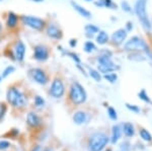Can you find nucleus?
<instances>
[{
    "label": "nucleus",
    "instance_id": "obj_1",
    "mask_svg": "<svg viewBox=\"0 0 152 151\" xmlns=\"http://www.w3.org/2000/svg\"><path fill=\"white\" fill-rule=\"evenodd\" d=\"M6 99L8 104H10L14 108H23L28 104V98L23 92L14 86L8 88L6 93Z\"/></svg>",
    "mask_w": 152,
    "mask_h": 151
},
{
    "label": "nucleus",
    "instance_id": "obj_2",
    "mask_svg": "<svg viewBox=\"0 0 152 151\" xmlns=\"http://www.w3.org/2000/svg\"><path fill=\"white\" fill-rule=\"evenodd\" d=\"M86 98H87V94L84 87L80 83H78V82L76 81L73 82L71 84L70 90H69V99L72 101V104L78 106V104L85 103Z\"/></svg>",
    "mask_w": 152,
    "mask_h": 151
},
{
    "label": "nucleus",
    "instance_id": "obj_3",
    "mask_svg": "<svg viewBox=\"0 0 152 151\" xmlns=\"http://www.w3.org/2000/svg\"><path fill=\"white\" fill-rule=\"evenodd\" d=\"M109 143V137L104 133H95L90 137L89 143V150L90 151H102Z\"/></svg>",
    "mask_w": 152,
    "mask_h": 151
},
{
    "label": "nucleus",
    "instance_id": "obj_4",
    "mask_svg": "<svg viewBox=\"0 0 152 151\" xmlns=\"http://www.w3.org/2000/svg\"><path fill=\"white\" fill-rule=\"evenodd\" d=\"M135 11H136L137 16H138L139 20L141 21L142 26H144V28L147 31L150 30V21H149L146 12V0H138L136 2V5H135Z\"/></svg>",
    "mask_w": 152,
    "mask_h": 151
},
{
    "label": "nucleus",
    "instance_id": "obj_5",
    "mask_svg": "<svg viewBox=\"0 0 152 151\" xmlns=\"http://www.w3.org/2000/svg\"><path fill=\"white\" fill-rule=\"evenodd\" d=\"M124 49L126 51H145L147 54L150 53L147 44L139 36H133L127 41L124 45Z\"/></svg>",
    "mask_w": 152,
    "mask_h": 151
},
{
    "label": "nucleus",
    "instance_id": "obj_6",
    "mask_svg": "<svg viewBox=\"0 0 152 151\" xmlns=\"http://www.w3.org/2000/svg\"><path fill=\"white\" fill-rule=\"evenodd\" d=\"M20 20L26 26H28L36 31H43L46 26V21L43 18H37L34 15H21Z\"/></svg>",
    "mask_w": 152,
    "mask_h": 151
},
{
    "label": "nucleus",
    "instance_id": "obj_7",
    "mask_svg": "<svg viewBox=\"0 0 152 151\" xmlns=\"http://www.w3.org/2000/svg\"><path fill=\"white\" fill-rule=\"evenodd\" d=\"M97 63H99V72L107 74V73H111L113 71L117 69V66L115 65V63L113 62V60L111 59V56L104 54V55H100L97 58Z\"/></svg>",
    "mask_w": 152,
    "mask_h": 151
},
{
    "label": "nucleus",
    "instance_id": "obj_8",
    "mask_svg": "<svg viewBox=\"0 0 152 151\" xmlns=\"http://www.w3.org/2000/svg\"><path fill=\"white\" fill-rule=\"evenodd\" d=\"M49 93L54 98H61L65 93V85L64 82L60 78H55L52 81V84L49 89Z\"/></svg>",
    "mask_w": 152,
    "mask_h": 151
},
{
    "label": "nucleus",
    "instance_id": "obj_9",
    "mask_svg": "<svg viewBox=\"0 0 152 151\" xmlns=\"http://www.w3.org/2000/svg\"><path fill=\"white\" fill-rule=\"evenodd\" d=\"M29 75L35 82L40 85H46L49 82V77L47 73L42 68H33L29 70Z\"/></svg>",
    "mask_w": 152,
    "mask_h": 151
},
{
    "label": "nucleus",
    "instance_id": "obj_10",
    "mask_svg": "<svg viewBox=\"0 0 152 151\" xmlns=\"http://www.w3.org/2000/svg\"><path fill=\"white\" fill-rule=\"evenodd\" d=\"M34 59L39 62H45L50 57V50L45 45H37L34 47Z\"/></svg>",
    "mask_w": 152,
    "mask_h": 151
},
{
    "label": "nucleus",
    "instance_id": "obj_11",
    "mask_svg": "<svg viewBox=\"0 0 152 151\" xmlns=\"http://www.w3.org/2000/svg\"><path fill=\"white\" fill-rule=\"evenodd\" d=\"M26 45L23 41L18 40L16 41L15 44H14L13 47V56L14 59H15L18 62H23L24 60V56H26Z\"/></svg>",
    "mask_w": 152,
    "mask_h": 151
},
{
    "label": "nucleus",
    "instance_id": "obj_12",
    "mask_svg": "<svg viewBox=\"0 0 152 151\" xmlns=\"http://www.w3.org/2000/svg\"><path fill=\"white\" fill-rule=\"evenodd\" d=\"M46 34L49 38L53 39V40H61L63 36L62 31L59 28L58 26L55 23H49L46 28Z\"/></svg>",
    "mask_w": 152,
    "mask_h": 151
},
{
    "label": "nucleus",
    "instance_id": "obj_13",
    "mask_svg": "<svg viewBox=\"0 0 152 151\" xmlns=\"http://www.w3.org/2000/svg\"><path fill=\"white\" fill-rule=\"evenodd\" d=\"M127 35H128V33H127L126 28H119V30L115 31V33L113 34V36H112L113 44H114V45H116V46L122 45V44L124 43V41L126 40Z\"/></svg>",
    "mask_w": 152,
    "mask_h": 151
},
{
    "label": "nucleus",
    "instance_id": "obj_14",
    "mask_svg": "<svg viewBox=\"0 0 152 151\" xmlns=\"http://www.w3.org/2000/svg\"><path fill=\"white\" fill-rule=\"evenodd\" d=\"M26 122H28L29 127L31 128H37L42 124L41 118L36 113H33V112L28 114V116H26Z\"/></svg>",
    "mask_w": 152,
    "mask_h": 151
},
{
    "label": "nucleus",
    "instance_id": "obj_15",
    "mask_svg": "<svg viewBox=\"0 0 152 151\" xmlns=\"http://www.w3.org/2000/svg\"><path fill=\"white\" fill-rule=\"evenodd\" d=\"M18 15L12 11H9L6 18V26L8 28H15L18 24Z\"/></svg>",
    "mask_w": 152,
    "mask_h": 151
},
{
    "label": "nucleus",
    "instance_id": "obj_16",
    "mask_svg": "<svg viewBox=\"0 0 152 151\" xmlns=\"http://www.w3.org/2000/svg\"><path fill=\"white\" fill-rule=\"evenodd\" d=\"M73 121L76 125H83L88 121L87 114L83 111H78L73 115Z\"/></svg>",
    "mask_w": 152,
    "mask_h": 151
},
{
    "label": "nucleus",
    "instance_id": "obj_17",
    "mask_svg": "<svg viewBox=\"0 0 152 151\" xmlns=\"http://www.w3.org/2000/svg\"><path fill=\"white\" fill-rule=\"evenodd\" d=\"M71 5H72V7L74 8V10H76L78 12V13L80 14L81 16H83V18H89L90 16H91V13H90L89 11L86 10V9L84 8V7H82L81 5H79L78 3H76V2L74 1H71Z\"/></svg>",
    "mask_w": 152,
    "mask_h": 151
},
{
    "label": "nucleus",
    "instance_id": "obj_18",
    "mask_svg": "<svg viewBox=\"0 0 152 151\" xmlns=\"http://www.w3.org/2000/svg\"><path fill=\"white\" fill-rule=\"evenodd\" d=\"M121 134H122V130L120 128V126H114L113 127V133H112V143L113 144H116V143L119 141V139L121 138Z\"/></svg>",
    "mask_w": 152,
    "mask_h": 151
},
{
    "label": "nucleus",
    "instance_id": "obj_19",
    "mask_svg": "<svg viewBox=\"0 0 152 151\" xmlns=\"http://www.w3.org/2000/svg\"><path fill=\"white\" fill-rule=\"evenodd\" d=\"M123 131H124V134L127 136V137H133L134 134H135L134 126L132 125L131 123H125L123 126Z\"/></svg>",
    "mask_w": 152,
    "mask_h": 151
},
{
    "label": "nucleus",
    "instance_id": "obj_20",
    "mask_svg": "<svg viewBox=\"0 0 152 151\" xmlns=\"http://www.w3.org/2000/svg\"><path fill=\"white\" fill-rule=\"evenodd\" d=\"M107 41H109V36H107V34L104 31H99V35L96 36V42L99 43V45H104V44L107 43Z\"/></svg>",
    "mask_w": 152,
    "mask_h": 151
},
{
    "label": "nucleus",
    "instance_id": "obj_21",
    "mask_svg": "<svg viewBox=\"0 0 152 151\" xmlns=\"http://www.w3.org/2000/svg\"><path fill=\"white\" fill-rule=\"evenodd\" d=\"M85 31H86L88 36H90V35L92 36L95 33H99V28H97L96 26H94V24H87V26H85Z\"/></svg>",
    "mask_w": 152,
    "mask_h": 151
},
{
    "label": "nucleus",
    "instance_id": "obj_22",
    "mask_svg": "<svg viewBox=\"0 0 152 151\" xmlns=\"http://www.w3.org/2000/svg\"><path fill=\"white\" fill-rule=\"evenodd\" d=\"M140 136L144 141H148V142H150V141L152 140L151 134L149 133L147 130H145V129H141L140 130Z\"/></svg>",
    "mask_w": 152,
    "mask_h": 151
},
{
    "label": "nucleus",
    "instance_id": "obj_23",
    "mask_svg": "<svg viewBox=\"0 0 152 151\" xmlns=\"http://www.w3.org/2000/svg\"><path fill=\"white\" fill-rule=\"evenodd\" d=\"M89 75L90 77H92L95 81H100L102 80V76H100V73L99 71L95 69H92V68H89Z\"/></svg>",
    "mask_w": 152,
    "mask_h": 151
},
{
    "label": "nucleus",
    "instance_id": "obj_24",
    "mask_svg": "<svg viewBox=\"0 0 152 151\" xmlns=\"http://www.w3.org/2000/svg\"><path fill=\"white\" fill-rule=\"evenodd\" d=\"M95 45L94 43L91 42V41H88V42H86L84 44V51L86 53H91L94 52V51H95Z\"/></svg>",
    "mask_w": 152,
    "mask_h": 151
},
{
    "label": "nucleus",
    "instance_id": "obj_25",
    "mask_svg": "<svg viewBox=\"0 0 152 151\" xmlns=\"http://www.w3.org/2000/svg\"><path fill=\"white\" fill-rule=\"evenodd\" d=\"M14 70H15V68L14 66H12V65H9V66H7L5 69L3 70V72H2V78H6L7 76H9V75L11 74V73L14 72Z\"/></svg>",
    "mask_w": 152,
    "mask_h": 151
},
{
    "label": "nucleus",
    "instance_id": "obj_26",
    "mask_svg": "<svg viewBox=\"0 0 152 151\" xmlns=\"http://www.w3.org/2000/svg\"><path fill=\"white\" fill-rule=\"evenodd\" d=\"M104 79H107V81H110L111 83H115L118 79V76L116 73H107V74L104 75Z\"/></svg>",
    "mask_w": 152,
    "mask_h": 151
},
{
    "label": "nucleus",
    "instance_id": "obj_27",
    "mask_svg": "<svg viewBox=\"0 0 152 151\" xmlns=\"http://www.w3.org/2000/svg\"><path fill=\"white\" fill-rule=\"evenodd\" d=\"M34 103H35L36 107H38V108H43V107L45 106V99L40 96H35Z\"/></svg>",
    "mask_w": 152,
    "mask_h": 151
},
{
    "label": "nucleus",
    "instance_id": "obj_28",
    "mask_svg": "<svg viewBox=\"0 0 152 151\" xmlns=\"http://www.w3.org/2000/svg\"><path fill=\"white\" fill-rule=\"evenodd\" d=\"M107 115H109V117L112 119L113 121H116L118 119L116 109H115L114 108H112V107H110V108L107 109Z\"/></svg>",
    "mask_w": 152,
    "mask_h": 151
},
{
    "label": "nucleus",
    "instance_id": "obj_29",
    "mask_svg": "<svg viewBox=\"0 0 152 151\" xmlns=\"http://www.w3.org/2000/svg\"><path fill=\"white\" fill-rule=\"evenodd\" d=\"M10 147V143L6 140H2L0 141V150H5L7 148Z\"/></svg>",
    "mask_w": 152,
    "mask_h": 151
},
{
    "label": "nucleus",
    "instance_id": "obj_30",
    "mask_svg": "<svg viewBox=\"0 0 152 151\" xmlns=\"http://www.w3.org/2000/svg\"><path fill=\"white\" fill-rule=\"evenodd\" d=\"M129 149H130V144L128 142H124L121 145V147H120L119 151H129Z\"/></svg>",
    "mask_w": 152,
    "mask_h": 151
},
{
    "label": "nucleus",
    "instance_id": "obj_31",
    "mask_svg": "<svg viewBox=\"0 0 152 151\" xmlns=\"http://www.w3.org/2000/svg\"><path fill=\"white\" fill-rule=\"evenodd\" d=\"M126 106H127V108H128L130 111H132V112H135V113H139V112H140L139 108H138V107H136V106H132V104H127Z\"/></svg>",
    "mask_w": 152,
    "mask_h": 151
},
{
    "label": "nucleus",
    "instance_id": "obj_32",
    "mask_svg": "<svg viewBox=\"0 0 152 151\" xmlns=\"http://www.w3.org/2000/svg\"><path fill=\"white\" fill-rule=\"evenodd\" d=\"M139 96H140L141 99H143V101H150V99H149V97L146 96V92L145 90H142L140 93H139Z\"/></svg>",
    "mask_w": 152,
    "mask_h": 151
},
{
    "label": "nucleus",
    "instance_id": "obj_33",
    "mask_svg": "<svg viewBox=\"0 0 152 151\" xmlns=\"http://www.w3.org/2000/svg\"><path fill=\"white\" fill-rule=\"evenodd\" d=\"M5 112H6L5 104H1V107H0V120H1V119L4 117V115H5Z\"/></svg>",
    "mask_w": 152,
    "mask_h": 151
},
{
    "label": "nucleus",
    "instance_id": "obj_34",
    "mask_svg": "<svg viewBox=\"0 0 152 151\" xmlns=\"http://www.w3.org/2000/svg\"><path fill=\"white\" fill-rule=\"evenodd\" d=\"M122 7H123V10L125 11H127V12L131 11V7H130V5L128 4V2H126V1L122 2Z\"/></svg>",
    "mask_w": 152,
    "mask_h": 151
},
{
    "label": "nucleus",
    "instance_id": "obj_35",
    "mask_svg": "<svg viewBox=\"0 0 152 151\" xmlns=\"http://www.w3.org/2000/svg\"><path fill=\"white\" fill-rule=\"evenodd\" d=\"M66 54H67L68 56H70V57L72 58V59L74 60V61H76V63H79L80 62V59L78 58V56L76 55V54H74V53H68V52H66Z\"/></svg>",
    "mask_w": 152,
    "mask_h": 151
},
{
    "label": "nucleus",
    "instance_id": "obj_36",
    "mask_svg": "<svg viewBox=\"0 0 152 151\" xmlns=\"http://www.w3.org/2000/svg\"><path fill=\"white\" fill-rule=\"evenodd\" d=\"M69 45L71 46L72 48H74L76 45H77V41L76 40H70V42H69Z\"/></svg>",
    "mask_w": 152,
    "mask_h": 151
},
{
    "label": "nucleus",
    "instance_id": "obj_37",
    "mask_svg": "<svg viewBox=\"0 0 152 151\" xmlns=\"http://www.w3.org/2000/svg\"><path fill=\"white\" fill-rule=\"evenodd\" d=\"M31 151H42V147L40 145H37V146H35V148H34Z\"/></svg>",
    "mask_w": 152,
    "mask_h": 151
},
{
    "label": "nucleus",
    "instance_id": "obj_38",
    "mask_svg": "<svg viewBox=\"0 0 152 151\" xmlns=\"http://www.w3.org/2000/svg\"><path fill=\"white\" fill-rule=\"evenodd\" d=\"M131 23H127V31H131L132 30V28H133V26H131Z\"/></svg>",
    "mask_w": 152,
    "mask_h": 151
},
{
    "label": "nucleus",
    "instance_id": "obj_39",
    "mask_svg": "<svg viewBox=\"0 0 152 151\" xmlns=\"http://www.w3.org/2000/svg\"><path fill=\"white\" fill-rule=\"evenodd\" d=\"M31 1H33V2H37V3H38V2H43L44 0H31Z\"/></svg>",
    "mask_w": 152,
    "mask_h": 151
},
{
    "label": "nucleus",
    "instance_id": "obj_40",
    "mask_svg": "<svg viewBox=\"0 0 152 151\" xmlns=\"http://www.w3.org/2000/svg\"><path fill=\"white\" fill-rule=\"evenodd\" d=\"M1 33H2V24L0 23V36H1Z\"/></svg>",
    "mask_w": 152,
    "mask_h": 151
},
{
    "label": "nucleus",
    "instance_id": "obj_41",
    "mask_svg": "<svg viewBox=\"0 0 152 151\" xmlns=\"http://www.w3.org/2000/svg\"><path fill=\"white\" fill-rule=\"evenodd\" d=\"M44 151H54V150L52 149V148H46V149L44 150Z\"/></svg>",
    "mask_w": 152,
    "mask_h": 151
},
{
    "label": "nucleus",
    "instance_id": "obj_42",
    "mask_svg": "<svg viewBox=\"0 0 152 151\" xmlns=\"http://www.w3.org/2000/svg\"><path fill=\"white\" fill-rule=\"evenodd\" d=\"M1 80H2V77H1V76H0V82H1Z\"/></svg>",
    "mask_w": 152,
    "mask_h": 151
},
{
    "label": "nucleus",
    "instance_id": "obj_43",
    "mask_svg": "<svg viewBox=\"0 0 152 151\" xmlns=\"http://www.w3.org/2000/svg\"><path fill=\"white\" fill-rule=\"evenodd\" d=\"M85 1H92V0H85Z\"/></svg>",
    "mask_w": 152,
    "mask_h": 151
},
{
    "label": "nucleus",
    "instance_id": "obj_44",
    "mask_svg": "<svg viewBox=\"0 0 152 151\" xmlns=\"http://www.w3.org/2000/svg\"><path fill=\"white\" fill-rule=\"evenodd\" d=\"M105 151H112L111 149H107V150H105Z\"/></svg>",
    "mask_w": 152,
    "mask_h": 151
},
{
    "label": "nucleus",
    "instance_id": "obj_45",
    "mask_svg": "<svg viewBox=\"0 0 152 151\" xmlns=\"http://www.w3.org/2000/svg\"><path fill=\"white\" fill-rule=\"evenodd\" d=\"M1 1H2V0H0V2H1Z\"/></svg>",
    "mask_w": 152,
    "mask_h": 151
}]
</instances>
